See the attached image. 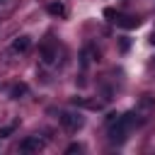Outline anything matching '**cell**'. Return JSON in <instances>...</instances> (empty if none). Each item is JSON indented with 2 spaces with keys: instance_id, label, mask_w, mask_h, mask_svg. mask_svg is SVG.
<instances>
[{
  "instance_id": "1",
  "label": "cell",
  "mask_w": 155,
  "mask_h": 155,
  "mask_svg": "<svg viewBox=\"0 0 155 155\" xmlns=\"http://www.w3.org/2000/svg\"><path fill=\"white\" fill-rule=\"evenodd\" d=\"M136 111H126V114H121V116H116L111 124H109V140L111 143H116V145H121L124 140H126V136H128V131L133 128V124H136Z\"/></svg>"
},
{
  "instance_id": "2",
  "label": "cell",
  "mask_w": 155,
  "mask_h": 155,
  "mask_svg": "<svg viewBox=\"0 0 155 155\" xmlns=\"http://www.w3.org/2000/svg\"><path fill=\"white\" fill-rule=\"evenodd\" d=\"M58 121H61V126L65 128V131H80L82 126H85V116L80 114V111H61L58 114Z\"/></svg>"
},
{
  "instance_id": "3",
  "label": "cell",
  "mask_w": 155,
  "mask_h": 155,
  "mask_svg": "<svg viewBox=\"0 0 155 155\" xmlns=\"http://www.w3.org/2000/svg\"><path fill=\"white\" fill-rule=\"evenodd\" d=\"M114 24L121 27V29H136V27L140 24V17H136V15H119V12H116Z\"/></svg>"
},
{
  "instance_id": "4",
  "label": "cell",
  "mask_w": 155,
  "mask_h": 155,
  "mask_svg": "<svg viewBox=\"0 0 155 155\" xmlns=\"http://www.w3.org/2000/svg\"><path fill=\"white\" fill-rule=\"evenodd\" d=\"M44 148V140L39 138V136H27L22 143H19V150L22 153H39Z\"/></svg>"
},
{
  "instance_id": "5",
  "label": "cell",
  "mask_w": 155,
  "mask_h": 155,
  "mask_svg": "<svg viewBox=\"0 0 155 155\" xmlns=\"http://www.w3.org/2000/svg\"><path fill=\"white\" fill-rule=\"evenodd\" d=\"M46 12H48L51 17H61V19L68 17V7H65L63 2H48V5H46Z\"/></svg>"
},
{
  "instance_id": "6",
  "label": "cell",
  "mask_w": 155,
  "mask_h": 155,
  "mask_svg": "<svg viewBox=\"0 0 155 155\" xmlns=\"http://www.w3.org/2000/svg\"><path fill=\"white\" fill-rule=\"evenodd\" d=\"M56 56H58V53H56L53 44H48V41H46V44H41V61H44V63H53V61H56Z\"/></svg>"
},
{
  "instance_id": "7",
  "label": "cell",
  "mask_w": 155,
  "mask_h": 155,
  "mask_svg": "<svg viewBox=\"0 0 155 155\" xmlns=\"http://www.w3.org/2000/svg\"><path fill=\"white\" fill-rule=\"evenodd\" d=\"M29 46H31V39H29V36H17V39L12 41V51H17V53L29 51Z\"/></svg>"
},
{
  "instance_id": "8",
  "label": "cell",
  "mask_w": 155,
  "mask_h": 155,
  "mask_svg": "<svg viewBox=\"0 0 155 155\" xmlns=\"http://www.w3.org/2000/svg\"><path fill=\"white\" fill-rule=\"evenodd\" d=\"M27 92H29V87H27L24 82H19V85H15V87L10 90V97H12V99H22Z\"/></svg>"
},
{
  "instance_id": "9",
  "label": "cell",
  "mask_w": 155,
  "mask_h": 155,
  "mask_svg": "<svg viewBox=\"0 0 155 155\" xmlns=\"http://www.w3.org/2000/svg\"><path fill=\"white\" fill-rule=\"evenodd\" d=\"M73 153H82V145H80V143H70V145L65 148V155H73Z\"/></svg>"
},
{
  "instance_id": "10",
  "label": "cell",
  "mask_w": 155,
  "mask_h": 155,
  "mask_svg": "<svg viewBox=\"0 0 155 155\" xmlns=\"http://www.w3.org/2000/svg\"><path fill=\"white\" fill-rule=\"evenodd\" d=\"M15 133V124H10V126H2L0 128V138H7V136H12Z\"/></svg>"
},
{
  "instance_id": "11",
  "label": "cell",
  "mask_w": 155,
  "mask_h": 155,
  "mask_svg": "<svg viewBox=\"0 0 155 155\" xmlns=\"http://www.w3.org/2000/svg\"><path fill=\"white\" fill-rule=\"evenodd\" d=\"M102 15H104L109 22H114V17H116V10H114V7H104V12H102Z\"/></svg>"
},
{
  "instance_id": "12",
  "label": "cell",
  "mask_w": 155,
  "mask_h": 155,
  "mask_svg": "<svg viewBox=\"0 0 155 155\" xmlns=\"http://www.w3.org/2000/svg\"><path fill=\"white\" fill-rule=\"evenodd\" d=\"M119 44H121V51H128V46H131V41H128V39H126V36H124V39H121V41H119Z\"/></svg>"
},
{
  "instance_id": "13",
  "label": "cell",
  "mask_w": 155,
  "mask_h": 155,
  "mask_svg": "<svg viewBox=\"0 0 155 155\" xmlns=\"http://www.w3.org/2000/svg\"><path fill=\"white\" fill-rule=\"evenodd\" d=\"M150 41H153V44H155V31H153V36H150Z\"/></svg>"
},
{
  "instance_id": "14",
  "label": "cell",
  "mask_w": 155,
  "mask_h": 155,
  "mask_svg": "<svg viewBox=\"0 0 155 155\" xmlns=\"http://www.w3.org/2000/svg\"><path fill=\"white\" fill-rule=\"evenodd\" d=\"M0 2H5V0H0Z\"/></svg>"
},
{
  "instance_id": "15",
  "label": "cell",
  "mask_w": 155,
  "mask_h": 155,
  "mask_svg": "<svg viewBox=\"0 0 155 155\" xmlns=\"http://www.w3.org/2000/svg\"><path fill=\"white\" fill-rule=\"evenodd\" d=\"M153 63H155V61H153Z\"/></svg>"
}]
</instances>
